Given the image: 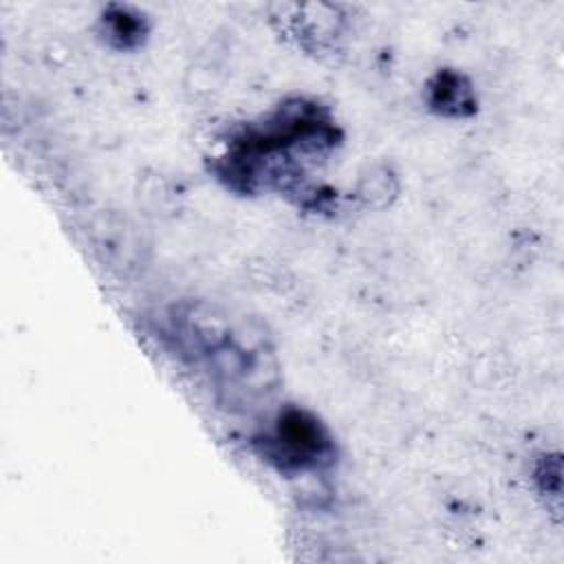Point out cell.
Returning <instances> with one entry per match:
<instances>
[{
    "mask_svg": "<svg viewBox=\"0 0 564 564\" xmlns=\"http://www.w3.org/2000/svg\"><path fill=\"white\" fill-rule=\"evenodd\" d=\"M267 460L284 471H306L328 465L335 456V445L319 419L300 408L282 410L273 427L258 438Z\"/></svg>",
    "mask_w": 564,
    "mask_h": 564,
    "instance_id": "obj_1",
    "label": "cell"
},
{
    "mask_svg": "<svg viewBox=\"0 0 564 564\" xmlns=\"http://www.w3.org/2000/svg\"><path fill=\"white\" fill-rule=\"evenodd\" d=\"M427 104L443 117H469L476 110L471 84L456 70H438L427 86Z\"/></svg>",
    "mask_w": 564,
    "mask_h": 564,
    "instance_id": "obj_2",
    "label": "cell"
},
{
    "mask_svg": "<svg viewBox=\"0 0 564 564\" xmlns=\"http://www.w3.org/2000/svg\"><path fill=\"white\" fill-rule=\"evenodd\" d=\"M101 22L106 37L119 48H130L139 44L145 35V20L139 13L128 11L126 7H112Z\"/></svg>",
    "mask_w": 564,
    "mask_h": 564,
    "instance_id": "obj_3",
    "label": "cell"
}]
</instances>
